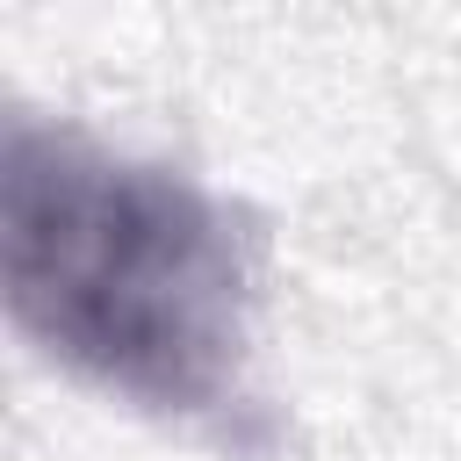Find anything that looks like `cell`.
Wrapping results in <instances>:
<instances>
[{
  "mask_svg": "<svg viewBox=\"0 0 461 461\" xmlns=\"http://www.w3.org/2000/svg\"><path fill=\"white\" fill-rule=\"evenodd\" d=\"M0 295L36 353L158 418L245 403L252 230L180 166L22 115L0 151Z\"/></svg>",
  "mask_w": 461,
  "mask_h": 461,
  "instance_id": "obj_1",
  "label": "cell"
}]
</instances>
